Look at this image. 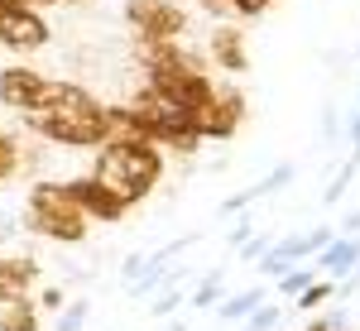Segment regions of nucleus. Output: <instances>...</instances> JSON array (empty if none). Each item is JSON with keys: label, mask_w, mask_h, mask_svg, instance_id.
Masks as SVG:
<instances>
[{"label": "nucleus", "mask_w": 360, "mask_h": 331, "mask_svg": "<svg viewBox=\"0 0 360 331\" xmlns=\"http://www.w3.org/2000/svg\"><path fill=\"white\" fill-rule=\"evenodd\" d=\"M91 178L96 183H106L125 207H135L144 197L159 188V178H164V154H159V144H149V139H139V144H96V168H91Z\"/></svg>", "instance_id": "obj_1"}, {"label": "nucleus", "mask_w": 360, "mask_h": 331, "mask_svg": "<svg viewBox=\"0 0 360 331\" xmlns=\"http://www.w3.org/2000/svg\"><path fill=\"white\" fill-rule=\"evenodd\" d=\"M20 226L34 231V235H49V240H58V245H82L86 231H91V221L72 207V197H68L63 183H34Z\"/></svg>", "instance_id": "obj_2"}, {"label": "nucleus", "mask_w": 360, "mask_h": 331, "mask_svg": "<svg viewBox=\"0 0 360 331\" xmlns=\"http://www.w3.org/2000/svg\"><path fill=\"white\" fill-rule=\"evenodd\" d=\"M144 77H149V91H159V96H168V101H178V106H207L212 101V77L202 72V63H197L193 53H183V48H173V53L164 58V63H154V67H144Z\"/></svg>", "instance_id": "obj_3"}, {"label": "nucleus", "mask_w": 360, "mask_h": 331, "mask_svg": "<svg viewBox=\"0 0 360 331\" xmlns=\"http://www.w3.org/2000/svg\"><path fill=\"white\" fill-rule=\"evenodd\" d=\"M135 106L149 115V130H154V144H168V149H178V154H193L197 144V130H193V110L178 106V101H168V96H159V91H139Z\"/></svg>", "instance_id": "obj_4"}, {"label": "nucleus", "mask_w": 360, "mask_h": 331, "mask_svg": "<svg viewBox=\"0 0 360 331\" xmlns=\"http://www.w3.org/2000/svg\"><path fill=\"white\" fill-rule=\"evenodd\" d=\"M25 125L49 144L68 149H96L106 144V110L101 115H49V110H25Z\"/></svg>", "instance_id": "obj_5"}, {"label": "nucleus", "mask_w": 360, "mask_h": 331, "mask_svg": "<svg viewBox=\"0 0 360 331\" xmlns=\"http://www.w3.org/2000/svg\"><path fill=\"white\" fill-rule=\"evenodd\" d=\"M53 39V29L49 20L34 10V5H10V10H0V44L10 48V53H34V48H44Z\"/></svg>", "instance_id": "obj_6"}, {"label": "nucleus", "mask_w": 360, "mask_h": 331, "mask_svg": "<svg viewBox=\"0 0 360 331\" xmlns=\"http://www.w3.org/2000/svg\"><path fill=\"white\" fill-rule=\"evenodd\" d=\"M245 120V96L240 91H212L207 106L193 110V130L197 139H231Z\"/></svg>", "instance_id": "obj_7"}, {"label": "nucleus", "mask_w": 360, "mask_h": 331, "mask_svg": "<svg viewBox=\"0 0 360 331\" xmlns=\"http://www.w3.org/2000/svg\"><path fill=\"white\" fill-rule=\"evenodd\" d=\"M125 20L139 39H178L188 29V15L173 0H125Z\"/></svg>", "instance_id": "obj_8"}, {"label": "nucleus", "mask_w": 360, "mask_h": 331, "mask_svg": "<svg viewBox=\"0 0 360 331\" xmlns=\"http://www.w3.org/2000/svg\"><path fill=\"white\" fill-rule=\"evenodd\" d=\"M68 188V197H72V207L82 212L86 221H120L130 207L120 202V197L106 188V183H96L91 173H82V178H72V183H63Z\"/></svg>", "instance_id": "obj_9"}, {"label": "nucleus", "mask_w": 360, "mask_h": 331, "mask_svg": "<svg viewBox=\"0 0 360 331\" xmlns=\"http://www.w3.org/2000/svg\"><path fill=\"white\" fill-rule=\"evenodd\" d=\"M44 72L39 67H29V63H10V67H0V106L5 110H34L39 106V96H44Z\"/></svg>", "instance_id": "obj_10"}, {"label": "nucleus", "mask_w": 360, "mask_h": 331, "mask_svg": "<svg viewBox=\"0 0 360 331\" xmlns=\"http://www.w3.org/2000/svg\"><path fill=\"white\" fill-rule=\"evenodd\" d=\"M34 110H49V115H101V101L86 91V86H77V82H44V96H39V106Z\"/></svg>", "instance_id": "obj_11"}, {"label": "nucleus", "mask_w": 360, "mask_h": 331, "mask_svg": "<svg viewBox=\"0 0 360 331\" xmlns=\"http://www.w3.org/2000/svg\"><path fill=\"white\" fill-rule=\"evenodd\" d=\"M332 226H312V231H293V235H283V240H269V254L274 259H283V264H303V259H312L317 249L332 245Z\"/></svg>", "instance_id": "obj_12"}, {"label": "nucleus", "mask_w": 360, "mask_h": 331, "mask_svg": "<svg viewBox=\"0 0 360 331\" xmlns=\"http://www.w3.org/2000/svg\"><path fill=\"white\" fill-rule=\"evenodd\" d=\"M34 283H39L34 254H0V298H29Z\"/></svg>", "instance_id": "obj_13"}, {"label": "nucleus", "mask_w": 360, "mask_h": 331, "mask_svg": "<svg viewBox=\"0 0 360 331\" xmlns=\"http://www.w3.org/2000/svg\"><path fill=\"white\" fill-rule=\"evenodd\" d=\"M207 53H212V63L221 67V72H245L250 67V48H245V39H240V29H212V44H207Z\"/></svg>", "instance_id": "obj_14"}, {"label": "nucleus", "mask_w": 360, "mask_h": 331, "mask_svg": "<svg viewBox=\"0 0 360 331\" xmlns=\"http://www.w3.org/2000/svg\"><path fill=\"white\" fill-rule=\"evenodd\" d=\"M356 259H360V235H332V245L312 254V269L327 278H341L356 269Z\"/></svg>", "instance_id": "obj_15"}, {"label": "nucleus", "mask_w": 360, "mask_h": 331, "mask_svg": "<svg viewBox=\"0 0 360 331\" xmlns=\"http://www.w3.org/2000/svg\"><path fill=\"white\" fill-rule=\"evenodd\" d=\"M293 183V164H278V168H269L259 183H250L245 193H236V197H226L221 202V212L226 216H236V212H245L250 202H259V197H269V193H278V188H288Z\"/></svg>", "instance_id": "obj_16"}, {"label": "nucleus", "mask_w": 360, "mask_h": 331, "mask_svg": "<svg viewBox=\"0 0 360 331\" xmlns=\"http://www.w3.org/2000/svg\"><path fill=\"white\" fill-rule=\"evenodd\" d=\"M0 331H39L34 298H0Z\"/></svg>", "instance_id": "obj_17"}, {"label": "nucleus", "mask_w": 360, "mask_h": 331, "mask_svg": "<svg viewBox=\"0 0 360 331\" xmlns=\"http://www.w3.org/2000/svg\"><path fill=\"white\" fill-rule=\"evenodd\" d=\"M264 298H269V288L231 293V298H221V303H217V317H221V322H245V317H250V312H255L259 303H264Z\"/></svg>", "instance_id": "obj_18"}, {"label": "nucleus", "mask_w": 360, "mask_h": 331, "mask_svg": "<svg viewBox=\"0 0 360 331\" xmlns=\"http://www.w3.org/2000/svg\"><path fill=\"white\" fill-rule=\"evenodd\" d=\"M312 278H317V269H312L307 259H303V264H288V269L278 274V293H283V298H298V293H303Z\"/></svg>", "instance_id": "obj_19"}, {"label": "nucleus", "mask_w": 360, "mask_h": 331, "mask_svg": "<svg viewBox=\"0 0 360 331\" xmlns=\"http://www.w3.org/2000/svg\"><path fill=\"white\" fill-rule=\"evenodd\" d=\"M221 298H226V278H221V274H207V278L193 288V298H188V303H193V307H217Z\"/></svg>", "instance_id": "obj_20"}, {"label": "nucleus", "mask_w": 360, "mask_h": 331, "mask_svg": "<svg viewBox=\"0 0 360 331\" xmlns=\"http://www.w3.org/2000/svg\"><path fill=\"white\" fill-rule=\"evenodd\" d=\"M86 317H91V303H63V312H58V322H53V331H82L86 327Z\"/></svg>", "instance_id": "obj_21"}, {"label": "nucleus", "mask_w": 360, "mask_h": 331, "mask_svg": "<svg viewBox=\"0 0 360 331\" xmlns=\"http://www.w3.org/2000/svg\"><path fill=\"white\" fill-rule=\"evenodd\" d=\"M332 293H336V288H332V278H327V283H322V278H312V283H307V288L298 293V298H293V303H298V312H312V307H322V303H327Z\"/></svg>", "instance_id": "obj_22"}, {"label": "nucleus", "mask_w": 360, "mask_h": 331, "mask_svg": "<svg viewBox=\"0 0 360 331\" xmlns=\"http://www.w3.org/2000/svg\"><path fill=\"white\" fill-rule=\"evenodd\" d=\"M278 317H283V307H269V298H264V303H259V307L245 317V331H274Z\"/></svg>", "instance_id": "obj_23"}, {"label": "nucleus", "mask_w": 360, "mask_h": 331, "mask_svg": "<svg viewBox=\"0 0 360 331\" xmlns=\"http://www.w3.org/2000/svg\"><path fill=\"white\" fill-rule=\"evenodd\" d=\"M15 173H20V144L10 135H0V183L15 178Z\"/></svg>", "instance_id": "obj_24"}, {"label": "nucleus", "mask_w": 360, "mask_h": 331, "mask_svg": "<svg viewBox=\"0 0 360 331\" xmlns=\"http://www.w3.org/2000/svg\"><path fill=\"white\" fill-rule=\"evenodd\" d=\"M183 303H188V298H183L178 288H168V293H159V303L149 307V312H154V317H173V312H178Z\"/></svg>", "instance_id": "obj_25"}, {"label": "nucleus", "mask_w": 360, "mask_h": 331, "mask_svg": "<svg viewBox=\"0 0 360 331\" xmlns=\"http://www.w3.org/2000/svg\"><path fill=\"white\" fill-rule=\"evenodd\" d=\"M356 173H360L356 164H346V168H341V173H336V178H332V188H327V193H322V197H327V202H341V193L351 188V178H356Z\"/></svg>", "instance_id": "obj_26"}, {"label": "nucleus", "mask_w": 360, "mask_h": 331, "mask_svg": "<svg viewBox=\"0 0 360 331\" xmlns=\"http://www.w3.org/2000/svg\"><path fill=\"white\" fill-rule=\"evenodd\" d=\"M264 249H269V235H259V231H255L245 245H240V259H245V264H255V259H259Z\"/></svg>", "instance_id": "obj_27"}, {"label": "nucleus", "mask_w": 360, "mask_h": 331, "mask_svg": "<svg viewBox=\"0 0 360 331\" xmlns=\"http://www.w3.org/2000/svg\"><path fill=\"white\" fill-rule=\"evenodd\" d=\"M63 303H68V293H63L58 283H53V288H44V293H39V307H49L53 317H58V312H63Z\"/></svg>", "instance_id": "obj_28"}, {"label": "nucleus", "mask_w": 360, "mask_h": 331, "mask_svg": "<svg viewBox=\"0 0 360 331\" xmlns=\"http://www.w3.org/2000/svg\"><path fill=\"white\" fill-rule=\"evenodd\" d=\"M250 235H255V226H250V221H236V226H231V245H236V249L245 245Z\"/></svg>", "instance_id": "obj_29"}, {"label": "nucleus", "mask_w": 360, "mask_h": 331, "mask_svg": "<svg viewBox=\"0 0 360 331\" xmlns=\"http://www.w3.org/2000/svg\"><path fill=\"white\" fill-rule=\"evenodd\" d=\"M144 259H149V254H130V259H125V283H135V278L144 274Z\"/></svg>", "instance_id": "obj_30"}, {"label": "nucleus", "mask_w": 360, "mask_h": 331, "mask_svg": "<svg viewBox=\"0 0 360 331\" xmlns=\"http://www.w3.org/2000/svg\"><path fill=\"white\" fill-rule=\"evenodd\" d=\"M303 331H332V322H327V317H312V322H307Z\"/></svg>", "instance_id": "obj_31"}, {"label": "nucleus", "mask_w": 360, "mask_h": 331, "mask_svg": "<svg viewBox=\"0 0 360 331\" xmlns=\"http://www.w3.org/2000/svg\"><path fill=\"white\" fill-rule=\"evenodd\" d=\"M29 5L39 10V5H82V0H29Z\"/></svg>", "instance_id": "obj_32"}, {"label": "nucleus", "mask_w": 360, "mask_h": 331, "mask_svg": "<svg viewBox=\"0 0 360 331\" xmlns=\"http://www.w3.org/2000/svg\"><path fill=\"white\" fill-rule=\"evenodd\" d=\"M351 139H360V115H356V120H351Z\"/></svg>", "instance_id": "obj_33"}, {"label": "nucleus", "mask_w": 360, "mask_h": 331, "mask_svg": "<svg viewBox=\"0 0 360 331\" xmlns=\"http://www.w3.org/2000/svg\"><path fill=\"white\" fill-rule=\"evenodd\" d=\"M10 5H25V0H0V10H10Z\"/></svg>", "instance_id": "obj_34"}, {"label": "nucleus", "mask_w": 360, "mask_h": 331, "mask_svg": "<svg viewBox=\"0 0 360 331\" xmlns=\"http://www.w3.org/2000/svg\"><path fill=\"white\" fill-rule=\"evenodd\" d=\"M351 278H356V283H360V259H356V269H351Z\"/></svg>", "instance_id": "obj_35"}, {"label": "nucleus", "mask_w": 360, "mask_h": 331, "mask_svg": "<svg viewBox=\"0 0 360 331\" xmlns=\"http://www.w3.org/2000/svg\"><path fill=\"white\" fill-rule=\"evenodd\" d=\"M341 331H360V327H341Z\"/></svg>", "instance_id": "obj_36"}, {"label": "nucleus", "mask_w": 360, "mask_h": 331, "mask_svg": "<svg viewBox=\"0 0 360 331\" xmlns=\"http://www.w3.org/2000/svg\"><path fill=\"white\" fill-rule=\"evenodd\" d=\"M264 5H274V0H264Z\"/></svg>", "instance_id": "obj_37"}, {"label": "nucleus", "mask_w": 360, "mask_h": 331, "mask_svg": "<svg viewBox=\"0 0 360 331\" xmlns=\"http://www.w3.org/2000/svg\"><path fill=\"white\" fill-rule=\"evenodd\" d=\"M25 5H29V0H25Z\"/></svg>", "instance_id": "obj_38"}]
</instances>
